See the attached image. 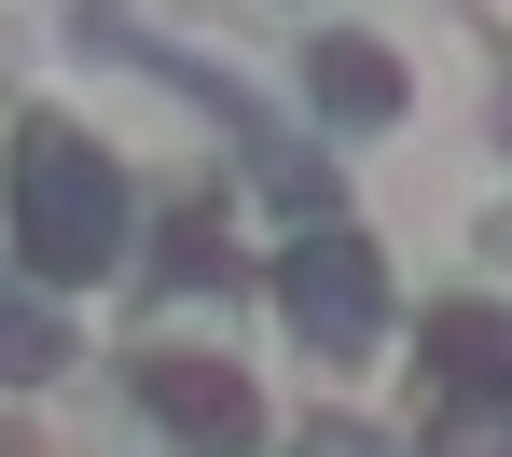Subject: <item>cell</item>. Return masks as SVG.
Segmentation results:
<instances>
[{
  "label": "cell",
  "instance_id": "5",
  "mask_svg": "<svg viewBox=\"0 0 512 457\" xmlns=\"http://www.w3.org/2000/svg\"><path fill=\"white\" fill-rule=\"evenodd\" d=\"M319 111H333V125H388V111H402V70L333 28V42H319Z\"/></svg>",
  "mask_w": 512,
  "mask_h": 457
},
{
  "label": "cell",
  "instance_id": "3",
  "mask_svg": "<svg viewBox=\"0 0 512 457\" xmlns=\"http://www.w3.org/2000/svg\"><path fill=\"white\" fill-rule=\"evenodd\" d=\"M139 402L167 416L180 444H208V457L263 444V402H250V374H236V361H194V347H153V361H139Z\"/></svg>",
  "mask_w": 512,
  "mask_h": 457
},
{
  "label": "cell",
  "instance_id": "9",
  "mask_svg": "<svg viewBox=\"0 0 512 457\" xmlns=\"http://www.w3.org/2000/svg\"><path fill=\"white\" fill-rule=\"evenodd\" d=\"M305 457H402V444H374V430H305Z\"/></svg>",
  "mask_w": 512,
  "mask_h": 457
},
{
  "label": "cell",
  "instance_id": "4",
  "mask_svg": "<svg viewBox=\"0 0 512 457\" xmlns=\"http://www.w3.org/2000/svg\"><path fill=\"white\" fill-rule=\"evenodd\" d=\"M429 374L443 388H512V305H443L429 319Z\"/></svg>",
  "mask_w": 512,
  "mask_h": 457
},
{
  "label": "cell",
  "instance_id": "8",
  "mask_svg": "<svg viewBox=\"0 0 512 457\" xmlns=\"http://www.w3.org/2000/svg\"><path fill=\"white\" fill-rule=\"evenodd\" d=\"M167 277H180V291L222 277V222H208V208H180V222H167Z\"/></svg>",
  "mask_w": 512,
  "mask_h": 457
},
{
  "label": "cell",
  "instance_id": "7",
  "mask_svg": "<svg viewBox=\"0 0 512 457\" xmlns=\"http://www.w3.org/2000/svg\"><path fill=\"white\" fill-rule=\"evenodd\" d=\"M429 444H443V457H512V388H443Z\"/></svg>",
  "mask_w": 512,
  "mask_h": 457
},
{
  "label": "cell",
  "instance_id": "1",
  "mask_svg": "<svg viewBox=\"0 0 512 457\" xmlns=\"http://www.w3.org/2000/svg\"><path fill=\"white\" fill-rule=\"evenodd\" d=\"M0 194H14V264L28 277H56V291H70V277H111V250H125V181H111V153H97L84 125L28 111Z\"/></svg>",
  "mask_w": 512,
  "mask_h": 457
},
{
  "label": "cell",
  "instance_id": "2",
  "mask_svg": "<svg viewBox=\"0 0 512 457\" xmlns=\"http://www.w3.org/2000/svg\"><path fill=\"white\" fill-rule=\"evenodd\" d=\"M277 305H291V333H305L319 361H360V347L388 333V277H374V250H360L346 222H305V250L277 264Z\"/></svg>",
  "mask_w": 512,
  "mask_h": 457
},
{
  "label": "cell",
  "instance_id": "6",
  "mask_svg": "<svg viewBox=\"0 0 512 457\" xmlns=\"http://www.w3.org/2000/svg\"><path fill=\"white\" fill-rule=\"evenodd\" d=\"M56 361H70V319L28 277H0V388H28V374H56Z\"/></svg>",
  "mask_w": 512,
  "mask_h": 457
}]
</instances>
